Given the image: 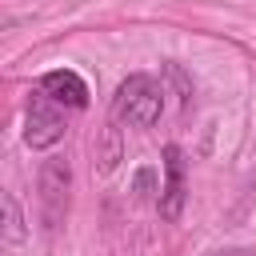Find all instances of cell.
<instances>
[{
    "instance_id": "obj_4",
    "label": "cell",
    "mask_w": 256,
    "mask_h": 256,
    "mask_svg": "<svg viewBox=\"0 0 256 256\" xmlns=\"http://www.w3.org/2000/svg\"><path fill=\"white\" fill-rule=\"evenodd\" d=\"M156 208L164 220H176L184 212V152L176 144L164 148V192H160Z\"/></svg>"
},
{
    "instance_id": "obj_6",
    "label": "cell",
    "mask_w": 256,
    "mask_h": 256,
    "mask_svg": "<svg viewBox=\"0 0 256 256\" xmlns=\"http://www.w3.org/2000/svg\"><path fill=\"white\" fill-rule=\"evenodd\" d=\"M0 204H4V240H8V244L24 240V216H20L16 196H12V192H4V196H0Z\"/></svg>"
},
{
    "instance_id": "obj_2",
    "label": "cell",
    "mask_w": 256,
    "mask_h": 256,
    "mask_svg": "<svg viewBox=\"0 0 256 256\" xmlns=\"http://www.w3.org/2000/svg\"><path fill=\"white\" fill-rule=\"evenodd\" d=\"M64 132H68V120H64L60 104L44 92H32L28 112H24V144L28 148H52L64 140Z\"/></svg>"
},
{
    "instance_id": "obj_9",
    "label": "cell",
    "mask_w": 256,
    "mask_h": 256,
    "mask_svg": "<svg viewBox=\"0 0 256 256\" xmlns=\"http://www.w3.org/2000/svg\"><path fill=\"white\" fill-rule=\"evenodd\" d=\"M208 256H248V252H236V248H228V252H208Z\"/></svg>"
},
{
    "instance_id": "obj_5",
    "label": "cell",
    "mask_w": 256,
    "mask_h": 256,
    "mask_svg": "<svg viewBox=\"0 0 256 256\" xmlns=\"http://www.w3.org/2000/svg\"><path fill=\"white\" fill-rule=\"evenodd\" d=\"M40 92L52 96V100L64 104V108H88V84H84L72 68L44 72V76H40Z\"/></svg>"
},
{
    "instance_id": "obj_1",
    "label": "cell",
    "mask_w": 256,
    "mask_h": 256,
    "mask_svg": "<svg viewBox=\"0 0 256 256\" xmlns=\"http://www.w3.org/2000/svg\"><path fill=\"white\" fill-rule=\"evenodd\" d=\"M112 116L124 124H136V128H152L164 116V88L152 76L132 72L112 96Z\"/></svg>"
},
{
    "instance_id": "obj_3",
    "label": "cell",
    "mask_w": 256,
    "mask_h": 256,
    "mask_svg": "<svg viewBox=\"0 0 256 256\" xmlns=\"http://www.w3.org/2000/svg\"><path fill=\"white\" fill-rule=\"evenodd\" d=\"M36 188H40V208H44V220H48V228H56V224L64 220V208H68L72 164H68L64 156H48V160L40 164Z\"/></svg>"
},
{
    "instance_id": "obj_7",
    "label": "cell",
    "mask_w": 256,
    "mask_h": 256,
    "mask_svg": "<svg viewBox=\"0 0 256 256\" xmlns=\"http://www.w3.org/2000/svg\"><path fill=\"white\" fill-rule=\"evenodd\" d=\"M132 192H136V200H152V192H164L156 184V168H140L132 176Z\"/></svg>"
},
{
    "instance_id": "obj_8",
    "label": "cell",
    "mask_w": 256,
    "mask_h": 256,
    "mask_svg": "<svg viewBox=\"0 0 256 256\" xmlns=\"http://www.w3.org/2000/svg\"><path fill=\"white\" fill-rule=\"evenodd\" d=\"M164 76L180 88V96H184V104H188V100H192V84H188V76L180 72V64H164Z\"/></svg>"
}]
</instances>
